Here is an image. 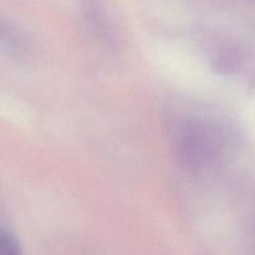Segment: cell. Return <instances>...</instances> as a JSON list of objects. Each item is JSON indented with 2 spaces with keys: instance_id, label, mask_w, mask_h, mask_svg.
<instances>
[{
  "instance_id": "6da1fadb",
  "label": "cell",
  "mask_w": 255,
  "mask_h": 255,
  "mask_svg": "<svg viewBox=\"0 0 255 255\" xmlns=\"http://www.w3.org/2000/svg\"><path fill=\"white\" fill-rule=\"evenodd\" d=\"M0 255H22L17 239L7 232H0Z\"/></svg>"
}]
</instances>
